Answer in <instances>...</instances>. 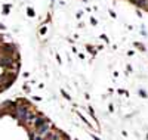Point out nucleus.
<instances>
[{
	"instance_id": "2",
	"label": "nucleus",
	"mask_w": 148,
	"mask_h": 140,
	"mask_svg": "<svg viewBox=\"0 0 148 140\" xmlns=\"http://www.w3.org/2000/svg\"><path fill=\"white\" fill-rule=\"evenodd\" d=\"M27 117H28V111L25 108H18V118L27 120Z\"/></svg>"
},
{
	"instance_id": "1",
	"label": "nucleus",
	"mask_w": 148,
	"mask_h": 140,
	"mask_svg": "<svg viewBox=\"0 0 148 140\" xmlns=\"http://www.w3.org/2000/svg\"><path fill=\"white\" fill-rule=\"evenodd\" d=\"M49 134V124L47 122H42L40 125H37V130H36V137L37 139H45Z\"/></svg>"
}]
</instances>
